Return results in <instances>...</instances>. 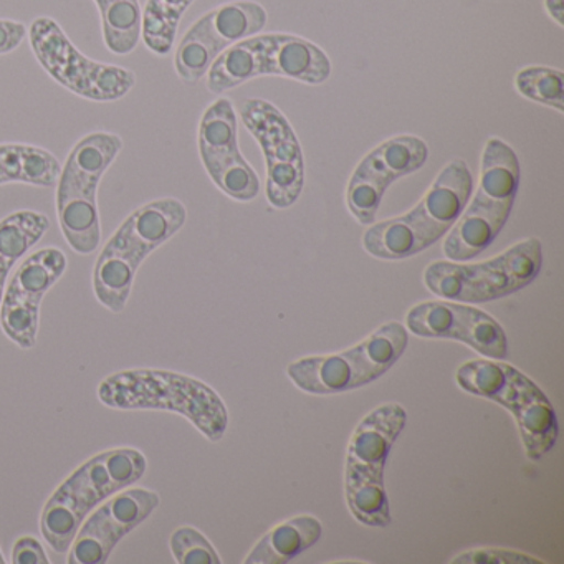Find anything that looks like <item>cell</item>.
I'll list each match as a JSON object with an SVG mask.
<instances>
[{
	"mask_svg": "<svg viewBox=\"0 0 564 564\" xmlns=\"http://www.w3.org/2000/svg\"><path fill=\"white\" fill-rule=\"evenodd\" d=\"M98 399L117 411H166L186 417L204 437L219 442L229 425L226 402L200 379L167 369H127L98 386Z\"/></svg>",
	"mask_w": 564,
	"mask_h": 564,
	"instance_id": "obj_1",
	"label": "cell"
},
{
	"mask_svg": "<svg viewBox=\"0 0 564 564\" xmlns=\"http://www.w3.org/2000/svg\"><path fill=\"white\" fill-rule=\"evenodd\" d=\"M186 220V206L174 197L151 200L131 213L105 243L95 263L94 292L98 302L110 312H123L144 260L173 239Z\"/></svg>",
	"mask_w": 564,
	"mask_h": 564,
	"instance_id": "obj_2",
	"label": "cell"
},
{
	"mask_svg": "<svg viewBox=\"0 0 564 564\" xmlns=\"http://www.w3.org/2000/svg\"><path fill=\"white\" fill-rule=\"evenodd\" d=\"M471 189L474 177L467 163L451 161L414 209L369 227L362 236V247L381 260L411 259L424 252L454 227Z\"/></svg>",
	"mask_w": 564,
	"mask_h": 564,
	"instance_id": "obj_3",
	"label": "cell"
},
{
	"mask_svg": "<svg viewBox=\"0 0 564 564\" xmlns=\"http://www.w3.org/2000/svg\"><path fill=\"white\" fill-rule=\"evenodd\" d=\"M148 460L138 448L101 452L78 467L54 491L41 517V530L55 553L65 554L85 518L111 495L144 477Z\"/></svg>",
	"mask_w": 564,
	"mask_h": 564,
	"instance_id": "obj_4",
	"label": "cell"
},
{
	"mask_svg": "<svg viewBox=\"0 0 564 564\" xmlns=\"http://www.w3.org/2000/svg\"><path fill=\"white\" fill-rule=\"evenodd\" d=\"M405 424V409L398 402H388L362 417L349 438L345 464L346 503L355 520L365 527L388 528L392 523L384 468Z\"/></svg>",
	"mask_w": 564,
	"mask_h": 564,
	"instance_id": "obj_5",
	"label": "cell"
},
{
	"mask_svg": "<svg viewBox=\"0 0 564 564\" xmlns=\"http://www.w3.org/2000/svg\"><path fill=\"white\" fill-rule=\"evenodd\" d=\"M328 54L312 41L292 34L253 35L219 55L207 72V90L226 94L259 77H283L323 85L332 77Z\"/></svg>",
	"mask_w": 564,
	"mask_h": 564,
	"instance_id": "obj_6",
	"label": "cell"
},
{
	"mask_svg": "<svg viewBox=\"0 0 564 564\" xmlns=\"http://www.w3.org/2000/svg\"><path fill=\"white\" fill-rule=\"evenodd\" d=\"M520 180V161L513 148L498 138H488L477 193L442 247L448 260L468 262L494 243L513 210Z\"/></svg>",
	"mask_w": 564,
	"mask_h": 564,
	"instance_id": "obj_7",
	"label": "cell"
},
{
	"mask_svg": "<svg viewBox=\"0 0 564 564\" xmlns=\"http://www.w3.org/2000/svg\"><path fill=\"white\" fill-rule=\"evenodd\" d=\"M123 140L118 134L95 131L82 138L62 166L57 184V214L62 234L74 252L90 256L101 242L98 187Z\"/></svg>",
	"mask_w": 564,
	"mask_h": 564,
	"instance_id": "obj_8",
	"label": "cell"
},
{
	"mask_svg": "<svg viewBox=\"0 0 564 564\" xmlns=\"http://www.w3.org/2000/svg\"><path fill=\"white\" fill-rule=\"evenodd\" d=\"M458 388L507 408L517 419L524 452L538 462L556 445V412L550 399L528 376L500 359H471L455 375Z\"/></svg>",
	"mask_w": 564,
	"mask_h": 564,
	"instance_id": "obj_9",
	"label": "cell"
},
{
	"mask_svg": "<svg viewBox=\"0 0 564 564\" xmlns=\"http://www.w3.org/2000/svg\"><path fill=\"white\" fill-rule=\"evenodd\" d=\"M543 267V247L534 237L514 243L494 259L480 263L438 260L424 272L429 292L458 303L494 302L533 283Z\"/></svg>",
	"mask_w": 564,
	"mask_h": 564,
	"instance_id": "obj_10",
	"label": "cell"
},
{
	"mask_svg": "<svg viewBox=\"0 0 564 564\" xmlns=\"http://www.w3.org/2000/svg\"><path fill=\"white\" fill-rule=\"evenodd\" d=\"M408 341V328L402 323H384L346 351L290 362L286 376L308 394H341L384 376L404 355Z\"/></svg>",
	"mask_w": 564,
	"mask_h": 564,
	"instance_id": "obj_11",
	"label": "cell"
},
{
	"mask_svg": "<svg viewBox=\"0 0 564 564\" xmlns=\"http://www.w3.org/2000/svg\"><path fill=\"white\" fill-rule=\"evenodd\" d=\"M28 35L42 68L77 97L110 104L127 97L137 85V75L128 68L101 64L82 54L52 18L35 19Z\"/></svg>",
	"mask_w": 564,
	"mask_h": 564,
	"instance_id": "obj_12",
	"label": "cell"
},
{
	"mask_svg": "<svg viewBox=\"0 0 564 564\" xmlns=\"http://www.w3.org/2000/svg\"><path fill=\"white\" fill-rule=\"evenodd\" d=\"M240 118L262 148L267 164V199L276 209H289L305 187V156L289 118L270 101L250 98Z\"/></svg>",
	"mask_w": 564,
	"mask_h": 564,
	"instance_id": "obj_13",
	"label": "cell"
},
{
	"mask_svg": "<svg viewBox=\"0 0 564 564\" xmlns=\"http://www.w3.org/2000/svg\"><path fill=\"white\" fill-rule=\"evenodd\" d=\"M267 21L265 8L253 0L227 2L207 12L191 25L177 45L174 55L177 77L187 85L203 80L223 52L260 34Z\"/></svg>",
	"mask_w": 564,
	"mask_h": 564,
	"instance_id": "obj_14",
	"label": "cell"
},
{
	"mask_svg": "<svg viewBox=\"0 0 564 564\" xmlns=\"http://www.w3.org/2000/svg\"><path fill=\"white\" fill-rule=\"evenodd\" d=\"M429 160V147L414 134H399L369 151L346 187V206L361 226H372L392 183L417 173Z\"/></svg>",
	"mask_w": 564,
	"mask_h": 564,
	"instance_id": "obj_15",
	"label": "cell"
},
{
	"mask_svg": "<svg viewBox=\"0 0 564 564\" xmlns=\"http://www.w3.org/2000/svg\"><path fill=\"white\" fill-rule=\"evenodd\" d=\"M64 250L45 247L19 265L0 305V328L22 349L37 345L41 306L44 296L67 272Z\"/></svg>",
	"mask_w": 564,
	"mask_h": 564,
	"instance_id": "obj_16",
	"label": "cell"
},
{
	"mask_svg": "<svg viewBox=\"0 0 564 564\" xmlns=\"http://www.w3.org/2000/svg\"><path fill=\"white\" fill-rule=\"evenodd\" d=\"M236 108L227 98L207 107L197 131V147L210 181L230 199L250 203L260 193V181L239 150Z\"/></svg>",
	"mask_w": 564,
	"mask_h": 564,
	"instance_id": "obj_17",
	"label": "cell"
},
{
	"mask_svg": "<svg viewBox=\"0 0 564 564\" xmlns=\"http://www.w3.org/2000/svg\"><path fill=\"white\" fill-rule=\"evenodd\" d=\"M160 505L156 491L134 485L111 495L78 528L68 550V563H107L117 544L144 523Z\"/></svg>",
	"mask_w": 564,
	"mask_h": 564,
	"instance_id": "obj_18",
	"label": "cell"
},
{
	"mask_svg": "<svg viewBox=\"0 0 564 564\" xmlns=\"http://www.w3.org/2000/svg\"><path fill=\"white\" fill-rule=\"evenodd\" d=\"M408 332L422 338L457 339L490 359L508 356V338L494 316L458 302H424L412 306L405 318Z\"/></svg>",
	"mask_w": 564,
	"mask_h": 564,
	"instance_id": "obj_19",
	"label": "cell"
},
{
	"mask_svg": "<svg viewBox=\"0 0 564 564\" xmlns=\"http://www.w3.org/2000/svg\"><path fill=\"white\" fill-rule=\"evenodd\" d=\"M323 534L318 518L299 514L276 524L247 554L246 564H286L315 546Z\"/></svg>",
	"mask_w": 564,
	"mask_h": 564,
	"instance_id": "obj_20",
	"label": "cell"
},
{
	"mask_svg": "<svg viewBox=\"0 0 564 564\" xmlns=\"http://www.w3.org/2000/svg\"><path fill=\"white\" fill-rule=\"evenodd\" d=\"M51 229V219L37 210H18L0 220V305L15 263L34 249Z\"/></svg>",
	"mask_w": 564,
	"mask_h": 564,
	"instance_id": "obj_21",
	"label": "cell"
},
{
	"mask_svg": "<svg viewBox=\"0 0 564 564\" xmlns=\"http://www.w3.org/2000/svg\"><path fill=\"white\" fill-rule=\"evenodd\" d=\"M61 171V161L51 151L31 144H0V186L22 183L54 187Z\"/></svg>",
	"mask_w": 564,
	"mask_h": 564,
	"instance_id": "obj_22",
	"label": "cell"
},
{
	"mask_svg": "<svg viewBox=\"0 0 564 564\" xmlns=\"http://www.w3.org/2000/svg\"><path fill=\"white\" fill-rule=\"evenodd\" d=\"M105 45L115 55H130L141 41L140 0H95Z\"/></svg>",
	"mask_w": 564,
	"mask_h": 564,
	"instance_id": "obj_23",
	"label": "cell"
},
{
	"mask_svg": "<svg viewBox=\"0 0 564 564\" xmlns=\"http://www.w3.org/2000/svg\"><path fill=\"white\" fill-rule=\"evenodd\" d=\"M196 0H147L141 18V39L151 54L166 57L173 52L181 19Z\"/></svg>",
	"mask_w": 564,
	"mask_h": 564,
	"instance_id": "obj_24",
	"label": "cell"
},
{
	"mask_svg": "<svg viewBox=\"0 0 564 564\" xmlns=\"http://www.w3.org/2000/svg\"><path fill=\"white\" fill-rule=\"evenodd\" d=\"M514 88L533 104L564 113V74L557 68L531 65L514 75Z\"/></svg>",
	"mask_w": 564,
	"mask_h": 564,
	"instance_id": "obj_25",
	"label": "cell"
},
{
	"mask_svg": "<svg viewBox=\"0 0 564 564\" xmlns=\"http://www.w3.org/2000/svg\"><path fill=\"white\" fill-rule=\"evenodd\" d=\"M171 553L180 564H220L219 553L200 531L181 527L171 534Z\"/></svg>",
	"mask_w": 564,
	"mask_h": 564,
	"instance_id": "obj_26",
	"label": "cell"
},
{
	"mask_svg": "<svg viewBox=\"0 0 564 564\" xmlns=\"http://www.w3.org/2000/svg\"><path fill=\"white\" fill-rule=\"evenodd\" d=\"M454 564H544L543 560L503 547H478L465 551L452 560Z\"/></svg>",
	"mask_w": 564,
	"mask_h": 564,
	"instance_id": "obj_27",
	"label": "cell"
},
{
	"mask_svg": "<svg viewBox=\"0 0 564 564\" xmlns=\"http://www.w3.org/2000/svg\"><path fill=\"white\" fill-rule=\"evenodd\" d=\"M12 564H48L47 553L41 541L34 536H22L12 547Z\"/></svg>",
	"mask_w": 564,
	"mask_h": 564,
	"instance_id": "obj_28",
	"label": "cell"
},
{
	"mask_svg": "<svg viewBox=\"0 0 564 564\" xmlns=\"http://www.w3.org/2000/svg\"><path fill=\"white\" fill-rule=\"evenodd\" d=\"M29 29L22 22L0 19V55H8L21 47L28 39Z\"/></svg>",
	"mask_w": 564,
	"mask_h": 564,
	"instance_id": "obj_29",
	"label": "cell"
},
{
	"mask_svg": "<svg viewBox=\"0 0 564 564\" xmlns=\"http://www.w3.org/2000/svg\"><path fill=\"white\" fill-rule=\"evenodd\" d=\"M544 11L557 28H564V0H544Z\"/></svg>",
	"mask_w": 564,
	"mask_h": 564,
	"instance_id": "obj_30",
	"label": "cell"
},
{
	"mask_svg": "<svg viewBox=\"0 0 564 564\" xmlns=\"http://www.w3.org/2000/svg\"><path fill=\"white\" fill-rule=\"evenodd\" d=\"M6 563V557L2 556V551H0V564H4Z\"/></svg>",
	"mask_w": 564,
	"mask_h": 564,
	"instance_id": "obj_31",
	"label": "cell"
}]
</instances>
